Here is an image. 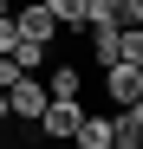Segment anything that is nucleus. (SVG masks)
<instances>
[{
  "mask_svg": "<svg viewBox=\"0 0 143 149\" xmlns=\"http://www.w3.org/2000/svg\"><path fill=\"white\" fill-rule=\"evenodd\" d=\"M13 65L26 71V78H39V65H46V45H33V39H20V45H13Z\"/></svg>",
  "mask_w": 143,
  "mask_h": 149,
  "instance_id": "nucleus-9",
  "label": "nucleus"
},
{
  "mask_svg": "<svg viewBox=\"0 0 143 149\" xmlns=\"http://www.w3.org/2000/svg\"><path fill=\"white\" fill-rule=\"evenodd\" d=\"M20 78H26V71H20V65H13V58H0V97H7V91H13V84H20Z\"/></svg>",
  "mask_w": 143,
  "mask_h": 149,
  "instance_id": "nucleus-11",
  "label": "nucleus"
},
{
  "mask_svg": "<svg viewBox=\"0 0 143 149\" xmlns=\"http://www.w3.org/2000/svg\"><path fill=\"white\" fill-rule=\"evenodd\" d=\"M91 58L111 71V65H117V33H91Z\"/></svg>",
  "mask_w": 143,
  "mask_h": 149,
  "instance_id": "nucleus-10",
  "label": "nucleus"
},
{
  "mask_svg": "<svg viewBox=\"0 0 143 149\" xmlns=\"http://www.w3.org/2000/svg\"><path fill=\"white\" fill-rule=\"evenodd\" d=\"M85 33H124L117 0H91V7H85Z\"/></svg>",
  "mask_w": 143,
  "mask_h": 149,
  "instance_id": "nucleus-7",
  "label": "nucleus"
},
{
  "mask_svg": "<svg viewBox=\"0 0 143 149\" xmlns=\"http://www.w3.org/2000/svg\"><path fill=\"white\" fill-rule=\"evenodd\" d=\"M104 97H111L117 110L143 104V71H137V65H111V71H104Z\"/></svg>",
  "mask_w": 143,
  "mask_h": 149,
  "instance_id": "nucleus-4",
  "label": "nucleus"
},
{
  "mask_svg": "<svg viewBox=\"0 0 143 149\" xmlns=\"http://www.w3.org/2000/svg\"><path fill=\"white\" fill-rule=\"evenodd\" d=\"M7 19H13V0H0V26H7Z\"/></svg>",
  "mask_w": 143,
  "mask_h": 149,
  "instance_id": "nucleus-12",
  "label": "nucleus"
},
{
  "mask_svg": "<svg viewBox=\"0 0 143 149\" xmlns=\"http://www.w3.org/2000/svg\"><path fill=\"white\" fill-rule=\"evenodd\" d=\"M46 104H52V97H46V78H20L7 91V117H20V123H39Z\"/></svg>",
  "mask_w": 143,
  "mask_h": 149,
  "instance_id": "nucleus-2",
  "label": "nucleus"
},
{
  "mask_svg": "<svg viewBox=\"0 0 143 149\" xmlns=\"http://www.w3.org/2000/svg\"><path fill=\"white\" fill-rule=\"evenodd\" d=\"M0 123H7V97H0Z\"/></svg>",
  "mask_w": 143,
  "mask_h": 149,
  "instance_id": "nucleus-13",
  "label": "nucleus"
},
{
  "mask_svg": "<svg viewBox=\"0 0 143 149\" xmlns=\"http://www.w3.org/2000/svg\"><path fill=\"white\" fill-rule=\"evenodd\" d=\"M46 97H52V104H78V97H85V71H78V65H52Z\"/></svg>",
  "mask_w": 143,
  "mask_h": 149,
  "instance_id": "nucleus-6",
  "label": "nucleus"
},
{
  "mask_svg": "<svg viewBox=\"0 0 143 149\" xmlns=\"http://www.w3.org/2000/svg\"><path fill=\"white\" fill-rule=\"evenodd\" d=\"M39 7L52 13L59 26H72V33H85V7H91V0H39Z\"/></svg>",
  "mask_w": 143,
  "mask_h": 149,
  "instance_id": "nucleus-8",
  "label": "nucleus"
},
{
  "mask_svg": "<svg viewBox=\"0 0 143 149\" xmlns=\"http://www.w3.org/2000/svg\"><path fill=\"white\" fill-rule=\"evenodd\" d=\"M13 26H20V39H33V45H46V52H52V39H59V19L46 13L39 0H33V7H13Z\"/></svg>",
  "mask_w": 143,
  "mask_h": 149,
  "instance_id": "nucleus-3",
  "label": "nucleus"
},
{
  "mask_svg": "<svg viewBox=\"0 0 143 149\" xmlns=\"http://www.w3.org/2000/svg\"><path fill=\"white\" fill-rule=\"evenodd\" d=\"M72 149H117V110H91Z\"/></svg>",
  "mask_w": 143,
  "mask_h": 149,
  "instance_id": "nucleus-5",
  "label": "nucleus"
},
{
  "mask_svg": "<svg viewBox=\"0 0 143 149\" xmlns=\"http://www.w3.org/2000/svg\"><path fill=\"white\" fill-rule=\"evenodd\" d=\"M46 149H72V143H46Z\"/></svg>",
  "mask_w": 143,
  "mask_h": 149,
  "instance_id": "nucleus-14",
  "label": "nucleus"
},
{
  "mask_svg": "<svg viewBox=\"0 0 143 149\" xmlns=\"http://www.w3.org/2000/svg\"><path fill=\"white\" fill-rule=\"evenodd\" d=\"M85 104H46V117H39V136L46 143H78V130H85Z\"/></svg>",
  "mask_w": 143,
  "mask_h": 149,
  "instance_id": "nucleus-1",
  "label": "nucleus"
}]
</instances>
